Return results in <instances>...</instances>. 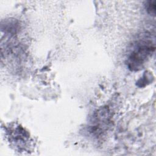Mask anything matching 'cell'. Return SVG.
Wrapping results in <instances>:
<instances>
[{
    "label": "cell",
    "instance_id": "obj_1",
    "mask_svg": "<svg viewBox=\"0 0 156 156\" xmlns=\"http://www.w3.org/2000/svg\"><path fill=\"white\" fill-rule=\"evenodd\" d=\"M154 50L155 47L150 43L141 42L140 44H137L136 48L130 54L128 58L127 65L129 68L132 71H138L141 69Z\"/></svg>",
    "mask_w": 156,
    "mask_h": 156
},
{
    "label": "cell",
    "instance_id": "obj_2",
    "mask_svg": "<svg viewBox=\"0 0 156 156\" xmlns=\"http://www.w3.org/2000/svg\"><path fill=\"white\" fill-rule=\"evenodd\" d=\"M155 1H148L146 2L145 7L147 12L151 15H155L156 9Z\"/></svg>",
    "mask_w": 156,
    "mask_h": 156
}]
</instances>
